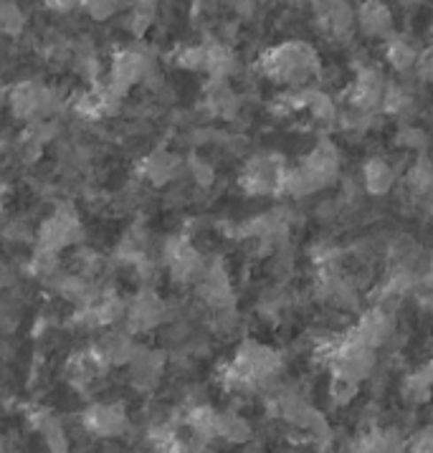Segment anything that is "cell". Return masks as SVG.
Returning <instances> with one entry per match:
<instances>
[{"instance_id": "obj_8", "label": "cell", "mask_w": 433, "mask_h": 453, "mask_svg": "<svg viewBox=\"0 0 433 453\" xmlns=\"http://www.w3.org/2000/svg\"><path fill=\"white\" fill-rule=\"evenodd\" d=\"M355 23L365 36L370 38H390L393 36V13L383 0H365L358 13H355Z\"/></svg>"}, {"instance_id": "obj_4", "label": "cell", "mask_w": 433, "mask_h": 453, "mask_svg": "<svg viewBox=\"0 0 433 453\" xmlns=\"http://www.w3.org/2000/svg\"><path fill=\"white\" fill-rule=\"evenodd\" d=\"M79 420L89 431L91 438H102V441L125 438L132 426L129 413L120 400H94L79 413Z\"/></svg>"}, {"instance_id": "obj_11", "label": "cell", "mask_w": 433, "mask_h": 453, "mask_svg": "<svg viewBox=\"0 0 433 453\" xmlns=\"http://www.w3.org/2000/svg\"><path fill=\"white\" fill-rule=\"evenodd\" d=\"M385 61L390 64V69H396L398 73H411L421 61V51L415 49L411 41L400 36L388 38L385 46Z\"/></svg>"}, {"instance_id": "obj_14", "label": "cell", "mask_w": 433, "mask_h": 453, "mask_svg": "<svg viewBox=\"0 0 433 453\" xmlns=\"http://www.w3.org/2000/svg\"><path fill=\"white\" fill-rule=\"evenodd\" d=\"M400 395L406 398L408 405H426V403L433 398V385L415 370V372H411V375L403 380Z\"/></svg>"}, {"instance_id": "obj_17", "label": "cell", "mask_w": 433, "mask_h": 453, "mask_svg": "<svg viewBox=\"0 0 433 453\" xmlns=\"http://www.w3.org/2000/svg\"><path fill=\"white\" fill-rule=\"evenodd\" d=\"M340 216H343V205L337 200H322L314 211V218L322 223H335Z\"/></svg>"}, {"instance_id": "obj_12", "label": "cell", "mask_w": 433, "mask_h": 453, "mask_svg": "<svg viewBox=\"0 0 433 453\" xmlns=\"http://www.w3.org/2000/svg\"><path fill=\"white\" fill-rule=\"evenodd\" d=\"M26 13L16 0H0V38H19L26 34Z\"/></svg>"}, {"instance_id": "obj_7", "label": "cell", "mask_w": 433, "mask_h": 453, "mask_svg": "<svg viewBox=\"0 0 433 453\" xmlns=\"http://www.w3.org/2000/svg\"><path fill=\"white\" fill-rule=\"evenodd\" d=\"M8 111L20 119V122H34L43 119V102H46V84H41L38 79L23 76L19 81H13L8 87Z\"/></svg>"}, {"instance_id": "obj_16", "label": "cell", "mask_w": 433, "mask_h": 453, "mask_svg": "<svg viewBox=\"0 0 433 453\" xmlns=\"http://www.w3.org/2000/svg\"><path fill=\"white\" fill-rule=\"evenodd\" d=\"M358 395H360V382L347 380V378H335V375H332L329 398H332V405H335V408H347Z\"/></svg>"}, {"instance_id": "obj_1", "label": "cell", "mask_w": 433, "mask_h": 453, "mask_svg": "<svg viewBox=\"0 0 433 453\" xmlns=\"http://www.w3.org/2000/svg\"><path fill=\"white\" fill-rule=\"evenodd\" d=\"M322 61L307 41H284L274 49H267L259 58V73L274 84H284L291 89H307L320 81Z\"/></svg>"}, {"instance_id": "obj_9", "label": "cell", "mask_w": 433, "mask_h": 453, "mask_svg": "<svg viewBox=\"0 0 433 453\" xmlns=\"http://www.w3.org/2000/svg\"><path fill=\"white\" fill-rule=\"evenodd\" d=\"M396 180L398 170L383 157H370L362 165V188L367 196H375V198L388 196L396 188Z\"/></svg>"}, {"instance_id": "obj_10", "label": "cell", "mask_w": 433, "mask_h": 453, "mask_svg": "<svg viewBox=\"0 0 433 453\" xmlns=\"http://www.w3.org/2000/svg\"><path fill=\"white\" fill-rule=\"evenodd\" d=\"M253 438V426L246 416H241L238 411H218L216 420V441L223 443H249Z\"/></svg>"}, {"instance_id": "obj_20", "label": "cell", "mask_w": 433, "mask_h": 453, "mask_svg": "<svg viewBox=\"0 0 433 453\" xmlns=\"http://www.w3.org/2000/svg\"><path fill=\"white\" fill-rule=\"evenodd\" d=\"M307 3H312V0H307Z\"/></svg>"}, {"instance_id": "obj_2", "label": "cell", "mask_w": 433, "mask_h": 453, "mask_svg": "<svg viewBox=\"0 0 433 453\" xmlns=\"http://www.w3.org/2000/svg\"><path fill=\"white\" fill-rule=\"evenodd\" d=\"M158 66V56L144 43H129L117 49L109 58V81L122 91L129 94L135 87H140L144 76Z\"/></svg>"}, {"instance_id": "obj_15", "label": "cell", "mask_w": 433, "mask_h": 453, "mask_svg": "<svg viewBox=\"0 0 433 453\" xmlns=\"http://www.w3.org/2000/svg\"><path fill=\"white\" fill-rule=\"evenodd\" d=\"M396 145L400 147V150H406V152L421 155V152H426V147H429V132L421 127H414V125H403V127L398 129Z\"/></svg>"}, {"instance_id": "obj_18", "label": "cell", "mask_w": 433, "mask_h": 453, "mask_svg": "<svg viewBox=\"0 0 433 453\" xmlns=\"http://www.w3.org/2000/svg\"><path fill=\"white\" fill-rule=\"evenodd\" d=\"M408 449H414V451H433V426L411 435L408 438Z\"/></svg>"}, {"instance_id": "obj_5", "label": "cell", "mask_w": 433, "mask_h": 453, "mask_svg": "<svg viewBox=\"0 0 433 453\" xmlns=\"http://www.w3.org/2000/svg\"><path fill=\"white\" fill-rule=\"evenodd\" d=\"M137 175L150 188H167L185 178V157L173 150L152 147L137 160Z\"/></svg>"}, {"instance_id": "obj_19", "label": "cell", "mask_w": 433, "mask_h": 453, "mask_svg": "<svg viewBox=\"0 0 433 453\" xmlns=\"http://www.w3.org/2000/svg\"><path fill=\"white\" fill-rule=\"evenodd\" d=\"M129 5H140V8H155V11H158V0H129Z\"/></svg>"}, {"instance_id": "obj_13", "label": "cell", "mask_w": 433, "mask_h": 453, "mask_svg": "<svg viewBox=\"0 0 433 453\" xmlns=\"http://www.w3.org/2000/svg\"><path fill=\"white\" fill-rule=\"evenodd\" d=\"M127 8H129V0H79V11L99 23L117 19Z\"/></svg>"}, {"instance_id": "obj_6", "label": "cell", "mask_w": 433, "mask_h": 453, "mask_svg": "<svg viewBox=\"0 0 433 453\" xmlns=\"http://www.w3.org/2000/svg\"><path fill=\"white\" fill-rule=\"evenodd\" d=\"M167 352L155 347H137L132 360L127 363V385L137 393H152L163 385Z\"/></svg>"}, {"instance_id": "obj_3", "label": "cell", "mask_w": 433, "mask_h": 453, "mask_svg": "<svg viewBox=\"0 0 433 453\" xmlns=\"http://www.w3.org/2000/svg\"><path fill=\"white\" fill-rule=\"evenodd\" d=\"M284 170H287V163L279 152H259L244 163L238 185L246 196H253V198L276 196L282 193Z\"/></svg>"}]
</instances>
